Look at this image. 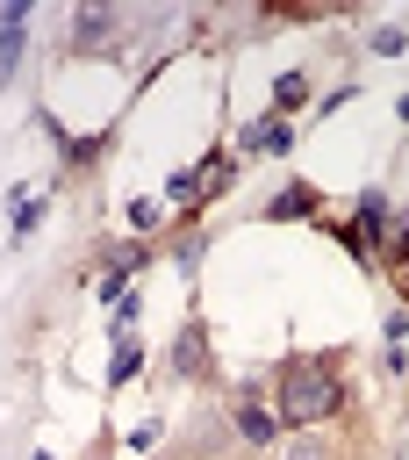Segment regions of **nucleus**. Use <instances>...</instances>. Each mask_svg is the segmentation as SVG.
Here are the masks:
<instances>
[{"instance_id":"nucleus-4","label":"nucleus","mask_w":409,"mask_h":460,"mask_svg":"<svg viewBox=\"0 0 409 460\" xmlns=\"http://www.w3.org/2000/svg\"><path fill=\"white\" fill-rule=\"evenodd\" d=\"M402 43H409V36H402V29H395V22H387V29H373V50H380V58H395V50H402Z\"/></svg>"},{"instance_id":"nucleus-3","label":"nucleus","mask_w":409,"mask_h":460,"mask_svg":"<svg viewBox=\"0 0 409 460\" xmlns=\"http://www.w3.org/2000/svg\"><path fill=\"white\" fill-rule=\"evenodd\" d=\"M237 431H244V438H273V417L251 410V402H237Z\"/></svg>"},{"instance_id":"nucleus-6","label":"nucleus","mask_w":409,"mask_h":460,"mask_svg":"<svg viewBox=\"0 0 409 460\" xmlns=\"http://www.w3.org/2000/svg\"><path fill=\"white\" fill-rule=\"evenodd\" d=\"M165 194H172V201H194V194H201V180H194V172H172V180H165Z\"/></svg>"},{"instance_id":"nucleus-8","label":"nucleus","mask_w":409,"mask_h":460,"mask_svg":"<svg viewBox=\"0 0 409 460\" xmlns=\"http://www.w3.org/2000/svg\"><path fill=\"white\" fill-rule=\"evenodd\" d=\"M402 115H409V93H402Z\"/></svg>"},{"instance_id":"nucleus-5","label":"nucleus","mask_w":409,"mask_h":460,"mask_svg":"<svg viewBox=\"0 0 409 460\" xmlns=\"http://www.w3.org/2000/svg\"><path fill=\"white\" fill-rule=\"evenodd\" d=\"M273 101H280V108H301V72H287V79L273 86Z\"/></svg>"},{"instance_id":"nucleus-2","label":"nucleus","mask_w":409,"mask_h":460,"mask_svg":"<svg viewBox=\"0 0 409 460\" xmlns=\"http://www.w3.org/2000/svg\"><path fill=\"white\" fill-rule=\"evenodd\" d=\"M172 367H179V374H201V367H208V352H201V323H187V338L172 345Z\"/></svg>"},{"instance_id":"nucleus-7","label":"nucleus","mask_w":409,"mask_h":460,"mask_svg":"<svg viewBox=\"0 0 409 460\" xmlns=\"http://www.w3.org/2000/svg\"><path fill=\"white\" fill-rule=\"evenodd\" d=\"M287 460H330V446H323V438H294V446H287Z\"/></svg>"},{"instance_id":"nucleus-1","label":"nucleus","mask_w":409,"mask_h":460,"mask_svg":"<svg viewBox=\"0 0 409 460\" xmlns=\"http://www.w3.org/2000/svg\"><path fill=\"white\" fill-rule=\"evenodd\" d=\"M337 402H344V388H337V374H330L323 359H294V367L280 374V417H287V424L330 417Z\"/></svg>"}]
</instances>
